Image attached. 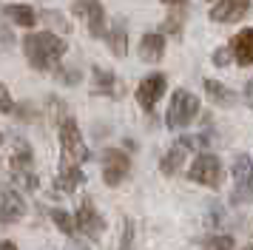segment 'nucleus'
Listing matches in <instances>:
<instances>
[{"mask_svg":"<svg viewBox=\"0 0 253 250\" xmlns=\"http://www.w3.org/2000/svg\"><path fill=\"white\" fill-rule=\"evenodd\" d=\"M60 148H63V165H69V168H80L83 162L91 157L80 136V128L71 117H66L60 123Z\"/></svg>","mask_w":253,"mask_h":250,"instance_id":"2","label":"nucleus"},{"mask_svg":"<svg viewBox=\"0 0 253 250\" xmlns=\"http://www.w3.org/2000/svg\"><path fill=\"white\" fill-rule=\"evenodd\" d=\"M83 182V170L80 168H69V165H60V176H57V188L60 191L71 193L77 185Z\"/></svg>","mask_w":253,"mask_h":250,"instance_id":"19","label":"nucleus"},{"mask_svg":"<svg viewBox=\"0 0 253 250\" xmlns=\"http://www.w3.org/2000/svg\"><path fill=\"white\" fill-rule=\"evenodd\" d=\"M57 80H60V83H66V85H77V83L83 80V74L77 71V68H60Z\"/></svg>","mask_w":253,"mask_h":250,"instance_id":"22","label":"nucleus"},{"mask_svg":"<svg viewBox=\"0 0 253 250\" xmlns=\"http://www.w3.org/2000/svg\"><path fill=\"white\" fill-rule=\"evenodd\" d=\"M165 85H168L165 74H148V77L137 85V102L145 111H154V105H157L160 97L165 94Z\"/></svg>","mask_w":253,"mask_h":250,"instance_id":"8","label":"nucleus"},{"mask_svg":"<svg viewBox=\"0 0 253 250\" xmlns=\"http://www.w3.org/2000/svg\"><path fill=\"white\" fill-rule=\"evenodd\" d=\"M199 114V100H196L191 91H176L171 97V105H168V117H165V123L171 131H182L188 125L194 123V117Z\"/></svg>","mask_w":253,"mask_h":250,"instance_id":"3","label":"nucleus"},{"mask_svg":"<svg viewBox=\"0 0 253 250\" xmlns=\"http://www.w3.org/2000/svg\"><path fill=\"white\" fill-rule=\"evenodd\" d=\"M69 43L51 32H40V34H26L23 37V54L29 60V66L37 71H48L57 66V60L66 54Z\"/></svg>","mask_w":253,"mask_h":250,"instance_id":"1","label":"nucleus"},{"mask_svg":"<svg viewBox=\"0 0 253 250\" xmlns=\"http://www.w3.org/2000/svg\"><path fill=\"white\" fill-rule=\"evenodd\" d=\"M14 111V102H12V94H9V88L0 83V114H12Z\"/></svg>","mask_w":253,"mask_h":250,"instance_id":"25","label":"nucleus"},{"mask_svg":"<svg viewBox=\"0 0 253 250\" xmlns=\"http://www.w3.org/2000/svg\"><path fill=\"white\" fill-rule=\"evenodd\" d=\"M230 51H233V60L239 66H253V29H242L233 43H230Z\"/></svg>","mask_w":253,"mask_h":250,"instance_id":"12","label":"nucleus"},{"mask_svg":"<svg viewBox=\"0 0 253 250\" xmlns=\"http://www.w3.org/2000/svg\"><path fill=\"white\" fill-rule=\"evenodd\" d=\"M0 40H3V45H12V34H9L6 26H0Z\"/></svg>","mask_w":253,"mask_h":250,"instance_id":"29","label":"nucleus"},{"mask_svg":"<svg viewBox=\"0 0 253 250\" xmlns=\"http://www.w3.org/2000/svg\"><path fill=\"white\" fill-rule=\"evenodd\" d=\"M248 250H253V245H251V248H248Z\"/></svg>","mask_w":253,"mask_h":250,"instance_id":"33","label":"nucleus"},{"mask_svg":"<svg viewBox=\"0 0 253 250\" xmlns=\"http://www.w3.org/2000/svg\"><path fill=\"white\" fill-rule=\"evenodd\" d=\"M230 57H233V51H228V48H219L216 54H213V63H216V66H228Z\"/></svg>","mask_w":253,"mask_h":250,"instance_id":"27","label":"nucleus"},{"mask_svg":"<svg viewBox=\"0 0 253 250\" xmlns=\"http://www.w3.org/2000/svg\"><path fill=\"white\" fill-rule=\"evenodd\" d=\"M74 250H83V248H74Z\"/></svg>","mask_w":253,"mask_h":250,"instance_id":"34","label":"nucleus"},{"mask_svg":"<svg viewBox=\"0 0 253 250\" xmlns=\"http://www.w3.org/2000/svg\"><path fill=\"white\" fill-rule=\"evenodd\" d=\"M26 216V202L17 191H3V199H0V225H14Z\"/></svg>","mask_w":253,"mask_h":250,"instance_id":"11","label":"nucleus"},{"mask_svg":"<svg viewBox=\"0 0 253 250\" xmlns=\"http://www.w3.org/2000/svg\"><path fill=\"white\" fill-rule=\"evenodd\" d=\"M51 222H54L66 236H71V233H74V227H77V219H71V216L66 213V210H60V208L51 210Z\"/></svg>","mask_w":253,"mask_h":250,"instance_id":"20","label":"nucleus"},{"mask_svg":"<svg viewBox=\"0 0 253 250\" xmlns=\"http://www.w3.org/2000/svg\"><path fill=\"white\" fill-rule=\"evenodd\" d=\"M245 102L253 108V80L251 83H245Z\"/></svg>","mask_w":253,"mask_h":250,"instance_id":"28","label":"nucleus"},{"mask_svg":"<svg viewBox=\"0 0 253 250\" xmlns=\"http://www.w3.org/2000/svg\"><path fill=\"white\" fill-rule=\"evenodd\" d=\"M208 250H233V239L230 236H211L208 239Z\"/></svg>","mask_w":253,"mask_h":250,"instance_id":"24","label":"nucleus"},{"mask_svg":"<svg viewBox=\"0 0 253 250\" xmlns=\"http://www.w3.org/2000/svg\"><path fill=\"white\" fill-rule=\"evenodd\" d=\"M91 77H94V91H97V94L120 97V80L114 77V71H105V68L94 66L91 68Z\"/></svg>","mask_w":253,"mask_h":250,"instance_id":"15","label":"nucleus"},{"mask_svg":"<svg viewBox=\"0 0 253 250\" xmlns=\"http://www.w3.org/2000/svg\"><path fill=\"white\" fill-rule=\"evenodd\" d=\"M233 196L230 202L233 205H242V202H253V162L251 157H239L233 159Z\"/></svg>","mask_w":253,"mask_h":250,"instance_id":"4","label":"nucleus"},{"mask_svg":"<svg viewBox=\"0 0 253 250\" xmlns=\"http://www.w3.org/2000/svg\"><path fill=\"white\" fill-rule=\"evenodd\" d=\"M77 227H80L88 239H94V242L103 236L105 222H103V216L97 213V208L91 205V199H85V202L80 205V210H77Z\"/></svg>","mask_w":253,"mask_h":250,"instance_id":"9","label":"nucleus"},{"mask_svg":"<svg viewBox=\"0 0 253 250\" xmlns=\"http://www.w3.org/2000/svg\"><path fill=\"white\" fill-rule=\"evenodd\" d=\"M0 142H3V134H0Z\"/></svg>","mask_w":253,"mask_h":250,"instance_id":"32","label":"nucleus"},{"mask_svg":"<svg viewBox=\"0 0 253 250\" xmlns=\"http://www.w3.org/2000/svg\"><path fill=\"white\" fill-rule=\"evenodd\" d=\"M0 250H17V245H14V242H3V245H0Z\"/></svg>","mask_w":253,"mask_h":250,"instance_id":"31","label":"nucleus"},{"mask_svg":"<svg viewBox=\"0 0 253 250\" xmlns=\"http://www.w3.org/2000/svg\"><path fill=\"white\" fill-rule=\"evenodd\" d=\"M185 154H188V148L182 145V142H176V145L162 157V162H160V170L165 173V176H173L176 170L182 168V159H185Z\"/></svg>","mask_w":253,"mask_h":250,"instance_id":"17","label":"nucleus"},{"mask_svg":"<svg viewBox=\"0 0 253 250\" xmlns=\"http://www.w3.org/2000/svg\"><path fill=\"white\" fill-rule=\"evenodd\" d=\"M3 17H9L12 23L23 26V29H32L37 23V11L32 6H26V3H6L3 6Z\"/></svg>","mask_w":253,"mask_h":250,"instance_id":"14","label":"nucleus"},{"mask_svg":"<svg viewBox=\"0 0 253 250\" xmlns=\"http://www.w3.org/2000/svg\"><path fill=\"white\" fill-rule=\"evenodd\" d=\"M128 170H131V159H128V154H123V151H117V148H111V151H105L103 154V179L105 185H120V182L128 176Z\"/></svg>","mask_w":253,"mask_h":250,"instance_id":"6","label":"nucleus"},{"mask_svg":"<svg viewBox=\"0 0 253 250\" xmlns=\"http://www.w3.org/2000/svg\"><path fill=\"white\" fill-rule=\"evenodd\" d=\"M202 85H205V94H208V97H211L213 102H219V105H230V102H236V94H233L228 85L216 83V80H205Z\"/></svg>","mask_w":253,"mask_h":250,"instance_id":"18","label":"nucleus"},{"mask_svg":"<svg viewBox=\"0 0 253 250\" xmlns=\"http://www.w3.org/2000/svg\"><path fill=\"white\" fill-rule=\"evenodd\" d=\"M251 11V0H219L211 9V20L213 23H236Z\"/></svg>","mask_w":253,"mask_h":250,"instance_id":"10","label":"nucleus"},{"mask_svg":"<svg viewBox=\"0 0 253 250\" xmlns=\"http://www.w3.org/2000/svg\"><path fill=\"white\" fill-rule=\"evenodd\" d=\"M40 17H43V20H46L48 26H54V29H60L63 34H66V32H71V23L66 20V17H63L60 11H43Z\"/></svg>","mask_w":253,"mask_h":250,"instance_id":"21","label":"nucleus"},{"mask_svg":"<svg viewBox=\"0 0 253 250\" xmlns=\"http://www.w3.org/2000/svg\"><path fill=\"white\" fill-rule=\"evenodd\" d=\"M160 34H182V17H179V14H171L168 20L162 23Z\"/></svg>","mask_w":253,"mask_h":250,"instance_id":"23","label":"nucleus"},{"mask_svg":"<svg viewBox=\"0 0 253 250\" xmlns=\"http://www.w3.org/2000/svg\"><path fill=\"white\" fill-rule=\"evenodd\" d=\"M74 14L85 17L91 37H105V9L100 0H74Z\"/></svg>","mask_w":253,"mask_h":250,"instance_id":"7","label":"nucleus"},{"mask_svg":"<svg viewBox=\"0 0 253 250\" xmlns=\"http://www.w3.org/2000/svg\"><path fill=\"white\" fill-rule=\"evenodd\" d=\"M162 54H165V34L148 32L139 40V57H142L145 63H160Z\"/></svg>","mask_w":253,"mask_h":250,"instance_id":"13","label":"nucleus"},{"mask_svg":"<svg viewBox=\"0 0 253 250\" xmlns=\"http://www.w3.org/2000/svg\"><path fill=\"white\" fill-rule=\"evenodd\" d=\"M162 3H165V6H185L188 0H162Z\"/></svg>","mask_w":253,"mask_h":250,"instance_id":"30","label":"nucleus"},{"mask_svg":"<svg viewBox=\"0 0 253 250\" xmlns=\"http://www.w3.org/2000/svg\"><path fill=\"white\" fill-rule=\"evenodd\" d=\"M188 179L199 182V185H208V188H219L222 185V165L213 154H199L194 159V165L188 170Z\"/></svg>","mask_w":253,"mask_h":250,"instance_id":"5","label":"nucleus"},{"mask_svg":"<svg viewBox=\"0 0 253 250\" xmlns=\"http://www.w3.org/2000/svg\"><path fill=\"white\" fill-rule=\"evenodd\" d=\"M120 250H134V225L126 222V230H123V245Z\"/></svg>","mask_w":253,"mask_h":250,"instance_id":"26","label":"nucleus"},{"mask_svg":"<svg viewBox=\"0 0 253 250\" xmlns=\"http://www.w3.org/2000/svg\"><path fill=\"white\" fill-rule=\"evenodd\" d=\"M105 40H108V48H111L117 57L128 54V29H126V20H123V17H117L114 20L111 32L105 34Z\"/></svg>","mask_w":253,"mask_h":250,"instance_id":"16","label":"nucleus"}]
</instances>
